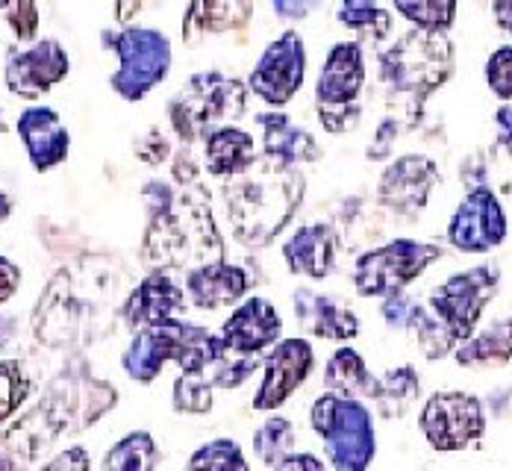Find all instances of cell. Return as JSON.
<instances>
[{
  "instance_id": "cell-25",
  "label": "cell",
  "mask_w": 512,
  "mask_h": 471,
  "mask_svg": "<svg viewBox=\"0 0 512 471\" xmlns=\"http://www.w3.org/2000/svg\"><path fill=\"white\" fill-rule=\"evenodd\" d=\"M292 307H295V318H298L301 330L315 336V339L351 342V339H357L359 330H362L359 318L348 307H342L336 298H330L324 292H315L309 286L295 289Z\"/></svg>"
},
{
  "instance_id": "cell-50",
  "label": "cell",
  "mask_w": 512,
  "mask_h": 471,
  "mask_svg": "<svg viewBox=\"0 0 512 471\" xmlns=\"http://www.w3.org/2000/svg\"><path fill=\"white\" fill-rule=\"evenodd\" d=\"M12 210H15V201H12V195L3 189V183H0V224L12 215Z\"/></svg>"
},
{
  "instance_id": "cell-48",
  "label": "cell",
  "mask_w": 512,
  "mask_h": 471,
  "mask_svg": "<svg viewBox=\"0 0 512 471\" xmlns=\"http://www.w3.org/2000/svg\"><path fill=\"white\" fill-rule=\"evenodd\" d=\"M145 0H112V9H115V21L118 24H130L139 12H142Z\"/></svg>"
},
{
  "instance_id": "cell-11",
  "label": "cell",
  "mask_w": 512,
  "mask_h": 471,
  "mask_svg": "<svg viewBox=\"0 0 512 471\" xmlns=\"http://www.w3.org/2000/svg\"><path fill=\"white\" fill-rule=\"evenodd\" d=\"M307 80V45L298 30L280 33L248 74V89L262 104L286 106L304 89Z\"/></svg>"
},
{
  "instance_id": "cell-20",
  "label": "cell",
  "mask_w": 512,
  "mask_h": 471,
  "mask_svg": "<svg viewBox=\"0 0 512 471\" xmlns=\"http://www.w3.org/2000/svg\"><path fill=\"white\" fill-rule=\"evenodd\" d=\"M254 124L262 130V159L289 165V168L321 162L318 139L292 115H286L280 109H265L256 115Z\"/></svg>"
},
{
  "instance_id": "cell-24",
  "label": "cell",
  "mask_w": 512,
  "mask_h": 471,
  "mask_svg": "<svg viewBox=\"0 0 512 471\" xmlns=\"http://www.w3.org/2000/svg\"><path fill=\"white\" fill-rule=\"evenodd\" d=\"M336 257H339V236L336 227L327 221H312L298 227L283 245L286 268L309 280H324L336 268Z\"/></svg>"
},
{
  "instance_id": "cell-26",
  "label": "cell",
  "mask_w": 512,
  "mask_h": 471,
  "mask_svg": "<svg viewBox=\"0 0 512 471\" xmlns=\"http://www.w3.org/2000/svg\"><path fill=\"white\" fill-rule=\"evenodd\" d=\"M204 168L215 180H236L256 165V139L239 124L215 127L204 142Z\"/></svg>"
},
{
  "instance_id": "cell-47",
  "label": "cell",
  "mask_w": 512,
  "mask_h": 471,
  "mask_svg": "<svg viewBox=\"0 0 512 471\" xmlns=\"http://www.w3.org/2000/svg\"><path fill=\"white\" fill-rule=\"evenodd\" d=\"M280 471H327L324 469V463L318 460V457H312V454H292L283 466H280Z\"/></svg>"
},
{
  "instance_id": "cell-27",
  "label": "cell",
  "mask_w": 512,
  "mask_h": 471,
  "mask_svg": "<svg viewBox=\"0 0 512 471\" xmlns=\"http://www.w3.org/2000/svg\"><path fill=\"white\" fill-rule=\"evenodd\" d=\"M462 368H495L512 360V315L492 321L454 351Z\"/></svg>"
},
{
  "instance_id": "cell-33",
  "label": "cell",
  "mask_w": 512,
  "mask_h": 471,
  "mask_svg": "<svg viewBox=\"0 0 512 471\" xmlns=\"http://www.w3.org/2000/svg\"><path fill=\"white\" fill-rule=\"evenodd\" d=\"M392 3L395 12L404 15V21H410L412 27L442 30V33H451L460 12V0H392Z\"/></svg>"
},
{
  "instance_id": "cell-39",
  "label": "cell",
  "mask_w": 512,
  "mask_h": 471,
  "mask_svg": "<svg viewBox=\"0 0 512 471\" xmlns=\"http://www.w3.org/2000/svg\"><path fill=\"white\" fill-rule=\"evenodd\" d=\"M486 86L489 92L510 104L512 101V45H501L495 51L489 53L486 59Z\"/></svg>"
},
{
  "instance_id": "cell-13",
  "label": "cell",
  "mask_w": 512,
  "mask_h": 471,
  "mask_svg": "<svg viewBox=\"0 0 512 471\" xmlns=\"http://www.w3.org/2000/svg\"><path fill=\"white\" fill-rule=\"evenodd\" d=\"M71 71V56L56 39L21 42L6 53L3 80L15 98L36 101L59 86Z\"/></svg>"
},
{
  "instance_id": "cell-46",
  "label": "cell",
  "mask_w": 512,
  "mask_h": 471,
  "mask_svg": "<svg viewBox=\"0 0 512 471\" xmlns=\"http://www.w3.org/2000/svg\"><path fill=\"white\" fill-rule=\"evenodd\" d=\"M492 121H495V130H498V148L512 157V101L498 106Z\"/></svg>"
},
{
  "instance_id": "cell-30",
  "label": "cell",
  "mask_w": 512,
  "mask_h": 471,
  "mask_svg": "<svg viewBox=\"0 0 512 471\" xmlns=\"http://www.w3.org/2000/svg\"><path fill=\"white\" fill-rule=\"evenodd\" d=\"M336 18L359 42H386L392 33V15L380 0H339Z\"/></svg>"
},
{
  "instance_id": "cell-29",
  "label": "cell",
  "mask_w": 512,
  "mask_h": 471,
  "mask_svg": "<svg viewBox=\"0 0 512 471\" xmlns=\"http://www.w3.org/2000/svg\"><path fill=\"white\" fill-rule=\"evenodd\" d=\"M418 395H421L418 371L412 366H398L389 368L383 377H377V389L371 401L377 404L383 419H401L410 413Z\"/></svg>"
},
{
  "instance_id": "cell-32",
  "label": "cell",
  "mask_w": 512,
  "mask_h": 471,
  "mask_svg": "<svg viewBox=\"0 0 512 471\" xmlns=\"http://www.w3.org/2000/svg\"><path fill=\"white\" fill-rule=\"evenodd\" d=\"M254 454L268 466L280 471V466L295 454V424L289 419H268L254 433Z\"/></svg>"
},
{
  "instance_id": "cell-53",
  "label": "cell",
  "mask_w": 512,
  "mask_h": 471,
  "mask_svg": "<svg viewBox=\"0 0 512 471\" xmlns=\"http://www.w3.org/2000/svg\"><path fill=\"white\" fill-rule=\"evenodd\" d=\"M3 3H6V0H0V9H3Z\"/></svg>"
},
{
  "instance_id": "cell-1",
  "label": "cell",
  "mask_w": 512,
  "mask_h": 471,
  "mask_svg": "<svg viewBox=\"0 0 512 471\" xmlns=\"http://www.w3.org/2000/svg\"><path fill=\"white\" fill-rule=\"evenodd\" d=\"M148 227L142 236V262L151 271L195 268L224 257V239L209 207V192L198 177L148 180L142 186Z\"/></svg>"
},
{
  "instance_id": "cell-31",
  "label": "cell",
  "mask_w": 512,
  "mask_h": 471,
  "mask_svg": "<svg viewBox=\"0 0 512 471\" xmlns=\"http://www.w3.org/2000/svg\"><path fill=\"white\" fill-rule=\"evenodd\" d=\"M159 451L148 430H133L109 448L103 457V471H154Z\"/></svg>"
},
{
  "instance_id": "cell-22",
  "label": "cell",
  "mask_w": 512,
  "mask_h": 471,
  "mask_svg": "<svg viewBox=\"0 0 512 471\" xmlns=\"http://www.w3.org/2000/svg\"><path fill=\"white\" fill-rule=\"evenodd\" d=\"M18 136L24 142V151L30 165L45 174L56 165H62L71 151V133L62 124L59 112L51 106H30L18 115Z\"/></svg>"
},
{
  "instance_id": "cell-34",
  "label": "cell",
  "mask_w": 512,
  "mask_h": 471,
  "mask_svg": "<svg viewBox=\"0 0 512 471\" xmlns=\"http://www.w3.org/2000/svg\"><path fill=\"white\" fill-rule=\"evenodd\" d=\"M171 404L177 413L186 416H204L215 404V386L204 371H180L171 389Z\"/></svg>"
},
{
  "instance_id": "cell-38",
  "label": "cell",
  "mask_w": 512,
  "mask_h": 471,
  "mask_svg": "<svg viewBox=\"0 0 512 471\" xmlns=\"http://www.w3.org/2000/svg\"><path fill=\"white\" fill-rule=\"evenodd\" d=\"M30 377L18 360H0V424L12 419V413L27 401Z\"/></svg>"
},
{
  "instance_id": "cell-21",
  "label": "cell",
  "mask_w": 512,
  "mask_h": 471,
  "mask_svg": "<svg viewBox=\"0 0 512 471\" xmlns=\"http://www.w3.org/2000/svg\"><path fill=\"white\" fill-rule=\"evenodd\" d=\"M251 289V277L242 265L236 262L209 260L186 271V298L204 310L215 313L224 307H236Z\"/></svg>"
},
{
  "instance_id": "cell-2",
  "label": "cell",
  "mask_w": 512,
  "mask_h": 471,
  "mask_svg": "<svg viewBox=\"0 0 512 471\" xmlns=\"http://www.w3.org/2000/svg\"><path fill=\"white\" fill-rule=\"evenodd\" d=\"M307 195V177L301 168L256 159L251 171L224 186V207L233 236L248 251L268 248L298 215Z\"/></svg>"
},
{
  "instance_id": "cell-35",
  "label": "cell",
  "mask_w": 512,
  "mask_h": 471,
  "mask_svg": "<svg viewBox=\"0 0 512 471\" xmlns=\"http://www.w3.org/2000/svg\"><path fill=\"white\" fill-rule=\"evenodd\" d=\"M410 333L415 336V342H418V348H421V354L427 360H445L460 348L457 336L436 318V313L430 307H421L418 318L412 321Z\"/></svg>"
},
{
  "instance_id": "cell-42",
  "label": "cell",
  "mask_w": 512,
  "mask_h": 471,
  "mask_svg": "<svg viewBox=\"0 0 512 471\" xmlns=\"http://www.w3.org/2000/svg\"><path fill=\"white\" fill-rule=\"evenodd\" d=\"M136 157L145 165H162L171 157V145L159 130H148L142 139H136Z\"/></svg>"
},
{
  "instance_id": "cell-10",
  "label": "cell",
  "mask_w": 512,
  "mask_h": 471,
  "mask_svg": "<svg viewBox=\"0 0 512 471\" xmlns=\"http://www.w3.org/2000/svg\"><path fill=\"white\" fill-rule=\"evenodd\" d=\"M418 430L439 454L468 451L486 436V413L477 395L457 389L433 392L418 413Z\"/></svg>"
},
{
  "instance_id": "cell-8",
  "label": "cell",
  "mask_w": 512,
  "mask_h": 471,
  "mask_svg": "<svg viewBox=\"0 0 512 471\" xmlns=\"http://www.w3.org/2000/svg\"><path fill=\"white\" fill-rule=\"evenodd\" d=\"M442 257L445 251L436 242L392 239L357 257L351 280L362 298H386L392 292H404Z\"/></svg>"
},
{
  "instance_id": "cell-19",
  "label": "cell",
  "mask_w": 512,
  "mask_h": 471,
  "mask_svg": "<svg viewBox=\"0 0 512 471\" xmlns=\"http://www.w3.org/2000/svg\"><path fill=\"white\" fill-rule=\"evenodd\" d=\"M186 310V289L168 274L154 268L121 304V321L136 333L142 327H154L162 321L180 318Z\"/></svg>"
},
{
  "instance_id": "cell-28",
  "label": "cell",
  "mask_w": 512,
  "mask_h": 471,
  "mask_svg": "<svg viewBox=\"0 0 512 471\" xmlns=\"http://www.w3.org/2000/svg\"><path fill=\"white\" fill-rule=\"evenodd\" d=\"M324 389L345 395V398H357V401L368 398L371 401L374 389H377V377L368 371L357 348L342 345L324 366Z\"/></svg>"
},
{
  "instance_id": "cell-12",
  "label": "cell",
  "mask_w": 512,
  "mask_h": 471,
  "mask_svg": "<svg viewBox=\"0 0 512 471\" xmlns=\"http://www.w3.org/2000/svg\"><path fill=\"white\" fill-rule=\"evenodd\" d=\"M510 218L501 198L486 186H471L448 221V245L460 254H489L507 242Z\"/></svg>"
},
{
  "instance_id": "cell-6",
  "label": "cell",
  "mask_w": 512,
  "mask_h": 471,
  "mask_svg": "<svg viewBox=\"0 0 512 471\" xmlns=\"http://www.w3.org/2000/svg\"><path fill=\"white\" fill-rule=\"evenodd\" d=\"M309 421L324 442L333 471H365L374 463L377 433L371 410L362 401L324 389L309 410Z\"/></svg>"
},
{
  "instance_id": "cell-5",
  "label": "cell",
  "mask_w": 512,
  "mask_h": 471,
  "mask_svg": "<svg viewBox=\"0 0 512 471\" xmlns=\"http://www.w3.org/2000/svg\"><path fill=\"white\" fill-rule=\"evenodd\" d=\"M248 95V83L224 71L192 74L168 101V124L183 148H195L215 127L236 124L248 109Z\"/></svg>"
},
{
  "instance_id": "cell-41",
  "label": "cell",
  "mask_w": 512,
  "mask_h": 471,
  "mask_svg": "<svg viewBox=\"0 0 512 471\" xmlns=\"http://www.w3.org/2000/svg\"><path fill=\"white\" fill-rule=\"evenodd\" d=\"M418 313H421V304L407 295V289L380 298V315H383L386 327H392V330H410Z\"/></svg>"
},
{
  "instance_id": "cell-37",
  "label": "cell",
  "mask_w": 512,
  "mask_h": 471,
  "mask_svg": "<svg viewBox=\"0 0 512 471\" xmlns=\"http://www.w3.org/2000/svg\"><path fill=\"white\" fill-rule=\"evenodd\" d=\"M259 354H236V351H224L212 366L206 368L204 374L212 380L215 389H236L242 386L256 368H259Z\"/></svg>"
},
{
  "instance_id": "cell-23",
  "label": "cell",
  "mask_w": 512,
  "mask_h": 471,
  "mask_svg": "<svg viewBox=\"0 0 512 471\" xmlns=\"http://www.w3.org/2000/svg\"><path fill=\"white\" fill-rule=\"evenodd\" d=\"M254 21V0H189L183 12V42L201 45L209 36H245Z\"/></svg>"
},
{
  "instance_id": "cell-18",
  "label": "cell",
  "mask_w": 512,
  "mask_h": 471,
  "mask_svg": "<svg viewBox=\"0 0 512 471\" xmlns=\"http://www.w3.org/2000/svg\"><path fill=\"white\" fill-rule=\"evenodd\" d=\"M218 333L224 345L236 354H262L280 342L283 321L268 298L254 295L233 307V313L227 315Z\"/></svg>"
},
{
  "instance_id": "cell-51",
  "label": "cell",
  "mask_w": 512,
  "mask_h": 471,
  "mask_svg": "<svg viewBox=\"0 0 512 471\" xmlns=\"http://www.w3.org/2000/svg\"><path fill=\"white\" fill-rule=\"evenodd\" d=\"M6 130V121H3V109H0V133Z\"/></svg>"
},
{
  "instance_id": "cell-49",
  "label": "cell",
  "mask_w": 512,
  "mask_h": 471,
  "mask_svg": "<svg viewBox=\"0 0 512 471\" xmlns=\"http://www.w3.org/2000/svg\"><path fill=\"white\" fill-rule=\"evenodd\" d=\"M492 15H495V24L512 36V0H492Z\"/></svg>"
},
{
  "instance_id": "cell-4",
  "label": "cell",
  "mask_w": 512,
  "mask_h": 471,
  "mask_svg": "<svg viewBox=\"0 0 512 471\" xmlns=\"http://www.w3.org/2000/svg\"><path fill=\"white\" fill-rule=\"evenodd\" d=\"M227 351L221 333H212L192 321H162L133 333L121 368L136 383H154L165 363H177L183 371H206Z\"/></svg>"
},
{
  "instance_id": "cell-15",
  "label": "cell",
  "mask_w": 512,
  "mask_h": 471,
  "mask_svg": "<svg viewBox=\"0 0 512 471\" xmlns=\"http://www.w3.org/2000/svg\"><path fill=\"white\" fill-rule=\"evenodd\" d=\"M439 180L442 171L436 159L424 154H404L383 168L377 180V201L383 210L395 212L401 218H415L418 212L427 210Z\"/></svg>"
},
{
  "instance_id": "cell-43",
  "label": "cell",
  "mask_w": 512,
  "mask_h": 471,
  "mask_svg": "<svg viewBox=\"0 0 512 471\" xmlns=\"http://www.w3.org/2000/svg\"><path fill=\"white\" fill-rule=\"evenodd\" d=\"M92 469V457L86 448L74 445V448H65L53 457L51 463H45L42 471H89Z\"/></svg>"
},
{
  "instance_id": "cell-16",
  "label": "cell",
  "mask_w": 512,
  "mask_h": 471,
  "mask_svg": "<svg viewBox=\"0 0 512 471\" xmlns=\"http://www.w3.org/2000/svg\"><path fill=\"white\" fill-rule=\"evenodd\" d=\"M315 368V351L307 339H280L274 348H268L262 360V383L254 395V410L271 413L283 407L312 374Z\"/></svg>"
},
{
  "instance_id": "cell-7",
  "label": "cell",
  "mask_w": 512,
  "mask_h": 471,
  "mask_svg": "<svg viewBox=\"0 0 512 471\" xmlns=\"http://www.w3.org/2000/svg\"><path fill=\"white\" fill-rule=\"evenodd\" d=\"M101 42L118 59L109 86L127 104L145 101L171 71V42L162 30L121 24L118 30H103Z\"/></svg>"
},
{
  "instance_id": "cell-52",
  "label": "cell",
  "mask_w": 512,
  "mask_h": 471,
  "mask_svg": "<svg viewBox=\"0 0 512 471\" xmlns=\"http://www.w3.org/2000/svg\"><path fill=\"white\" fill-rule=\"evenodd\" d=\"M0 471H12L9 466H6V460H0Z\"/></svg>"
},
{
  "instance_id": "cell-3",
  "label": "cell",
  "mask_w": 512,
  "mask_h": 471,
  "mask_svg": "<svg viewBox=\"0 0 512 471\" xmlns=\"http://www.w3.org/2000/svg\"><path fill=\"white\" fill-rule=\"evenodd\" d=\"M457 74V45L442 30L410 27L392 45L377 51V80L389 95L410 101L421 112L427 98Z\"/></svg>"
},
{
  "instance_id": "cell-14",
  "label": "cell",
  "mask_w": 512,
  "mask_h": 471,
  "mask_svg": "<svg viewBox=\"0 0 512 471\" xmlns=\"http://www.w3.org/2000/svg\"><path fill=\"white\" fill-rule=\"evenodd\" d=\"M118 401L115 389L89 374H59L48 386L42 413L53 421L56 430H83L112 410Z\"/></svg>"
},
{
  "instance_id": "cell-9",
  "label": "cell",
  "mask_w": 512,
  "mask_h": 471,
  "mask_svg": "<svg viewBox=\"0 0 512 471\" xmlns=\"http://www.w3.org/2000/svg\"><path fill=\"white\" fill-rule=\"evenodd\" d=\"M501 289V268L495 262H483L474 268H465L451 274L445 283H439L427 307L436 313V318L457 336V342H465L477 333V324L492 304V298Z\"/></svg>"
},
{
  "instance_id": "cell-17",
  "label": "cell",
  "mask_w": 512,
  "mask_h": 471,
  "mask_svg": "<svg viewBox=\"0 0 512 471\" xmlns=\"http://www.w3.org/2000/svg\"><path fill=\"white\" fill-rule=\"evenodd\" d=\"M365 48L359 39L336 42L315 80V109H351L359 106L365 89Z\"/></svg>"
},
{
  "instance_id": "cell-40",
  "label": "cell",
  "mask_w": 512,
  "mask_h": 471,
  "mask_svg": "<svg viewBox=\"0 0 512 471\" xmlns=\"http://www.w3.org/2000/svg\"><path fill=\"white\" fill-rule=\"evenodd\" d=\"M3 18L9 30L15 33L18 42H33L39 33V6L36 0H6L3 3Z\"/></svg>"
},
{
  "instance_id": "cell-36",
  "label": "cell",
  "mask_w": 512,
  "mask_h": 471,
  "mask_svg": "<svg viewBox=\"0 0 512 471\" xmlns=\"http://www.w3.org/2000/svg\"><path fill=\"white\" fill-rule=\"evenodd\" d=\"M186 471H251V466H248L245 451L239 448V442L212 439L189 457Z\"/></svg>"
},
{
  "instance_id": "cell-45",
  "label": "cell",
  "mask_w": 512,
  "mask_h": 471,
  "mask_svg": "<svg viewBox=\"0 0 512 471\" xmlns=\"http://www.w3.org/2000/svg\"><path fill=\"white\" fill-rule=\"evenodd\" d=\"M18 286H21V268L12 260L0 257V307L18 292Z\"/></svg>"
},
{
  "instance_id": "cell-44",
  "label": "cell",
  "mask_w": 512,
  "mask_h": 471,
  "mask_svg": "<svg viewBox=\"0 0 512 471\" xmlns=\"http://www.w3.org/2000/svg\"><path fill=\"white\" fill-rule=\"evenodd\" d=\"M327 0H271V9L283 21H304L312 12H318Z\"/></svg>"
}]
</instances>
